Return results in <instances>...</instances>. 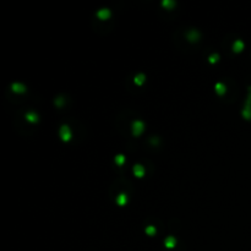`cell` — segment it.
I'll use <instances>...</instances> for the list:
<instances>
[{
	"label": "cell",
	"instance_id": "5bb4252c",
	"mask_svg": "<svg viewBox=\"0 0 251 251\" xmlns=\"http://www.w3.org/2000/svg\"><path fill=\"white\" fill-rule=\"evenodd\" d=\"M163 5L167 6V8H169V6H171V5H174V3H171V1H164Z\"/></svg>",
	"mask_w": 251,
	"mask_h": 251
},
{
	"label": "cell",
	"instance_id": "9c48e42d",
	"mask_svg": "<svg viewBox=\"0 0 251 251\" xmlns=\"http://www.w3.org/2000/svg\"><path fill=\"white\" fill-rule=\"evenodd\" d=\"M174 245H175V240H174V238L169 237L168 239L165 240V246H168V248H173Z\"/></svg>",
	"mask_w": 251,
	"mask_h": 251
},
{
	"label": "cell",
	"instance_id": "52a82bcc",
	"mask_svg": "<svg viewBox=\"0 0 251 251\" xmlns=\"http://www.w3.org/2000/svg\"><path fill=\"white\" fill-rule=\"evenodd\" d=\"M11 87H12V91H15V92H23L25 91V87H23L22 85H20V83H14Z\"/></svg>",
	"mask_w": 251,
	"mask_h": 251
},
{
	"label": "cell",
	"instance_id": "9a60e30c",
	"mask_svg": "<svg viewBox=\"0 0 251 251\" xmlns=\"http://www.w3.org/2000/svg\"><path fill=\"white\" fill-rule=\"evenodd\" d=\"M217 59H218V55H212V57L209 58V61H211V63H215V61H217Z\"/></svg>",
	"mask_w": 251,
	"mask_h": 251
},
{
	"label": "cell",
	"instance_id": "277c9868",
	"mask_svg": "<svg viewBox=\"0 0 251 251\" xmlns=\"http://www.w3.org/2000/svg\"><path fill=\"white\" fill-rule=\"evenodd\" d=\"M126 201H127V197H126V195H124V194L119 195V196H118V198H116V202H118L119 205H121V206L125 205Z\"/></svg>",
	"mask_w": 251,
	"mask_h": 251
},
{
	"label": "cell",
	"instance_id": "5b68a950",
	"mask_svg": "<svg viewBox=\"0 0 251 251\" xmlns=\"http://www.w3.org/2000/svg\"><path fill=\"white\" fill-rule=\"evenodd\" d=\"M226 91H227V88H226L224 85H222V83H217L216 85V92H217L218 94H223Z\"/></svg>",
	"mask_w": 251,
	"mask_h": 251
},
{
	"label": "cell",
	"instance_id": "7a4b0ae2",
	"mask_svg": "<svg viewBox=\"0 0 251 251\" xmlns=\"http://www.w3.org/2000/svg\"><path fill=\"white\" fill-rule=\"evenodd\" d=\"M60 136H61V138L64 141H69L71 138V131H70V129L68 126H63L60 129Z\"/></svg>",
	"mask_w": 251,
	"mask_h": 251
},
{
	"label": "cell",
	"instance_id": "30bf717a",
	"mask_svg": "<svg viewBox=\"0 0 251 251\" xmlns=\"http://www.w3.org/2000/svg\"><path fill=\"white\" fill-rule=\"evenodd\" d=\"M143 81H145V76L143 75H137L136 77H135V82H136L137 85H141Z\"/></svg>",
	"mask_w": 251,
	"mask_h": 251
},
{
	"label": "cell",
	"instance_id": "ba28073f",
	"mask_svg": "<svg viewBox=\"0 0 251 251\" xmlns=\"http://www.w3.org/2000/svg\"><path fill=\"white\" fill-rule=\"evenodd\" d=\"M134 171H135V174H136L137 176H142V175H143V169H142L141 165H135Z\"/></svg>",
	"mask_w": 251,
	"mask_h": 251
},
{
	"label": "cell",
	"instance_id": "6da1fadb",
	"mask_svg": "<svg viewBox=\"0 0 251 251\" xmlns=\"http://www.w3.org/2000/svg\"><path fill=\"white\" fill-rule=\"evenodd\" d=\"M132 131H134V135H140L142 131H143V123L140 121V120H136L132 123Z\"/></svg>",
	"mask_w": 251,
	"mask_h": 251
},
{
	"label": "cell",
	"instance_id": "3957f363",
	"mask_svg": "<svg viewBox=\"0 0 251 251\" xmlns=\"http://www.w3.org/2000/svg\"><path fill=\"white\" fill-rule=\"evenodd\" d=\"M97 16L99 17V19H102V20H107L109 16H110V12H109V10H99V11L97 12Z\"/></svg>",
	"mask_w": 251,
	"mask_h": 251
},
{
	"label": "cell",
	"instance_id": "8992f818",
	"mask_svg": "<svg viewBox=\"0 0 251 251\" xmlns=\"http://www.w3.org/2000/svg\"><path fill=\"white\" fill-rule=\"evenodd\" d=\"M233 48H234V52H240V50L244 48V43H243L241 41H237V42L234 43Z\"/></svg>",
	"mask_w": 251,
	"mask_h": 251
},
{
	"label": "cell",
	"instance_id": "4fadbf2b",
	"mask_svg": "<svg viewBox=\"0 0 251 251\" xmlns=\"http://www.w3.org/2000/svg\"><path fill=\"white\" fill-rule=\"evenodd\" d=\"M146 231H147V233H148V234H151V235H152V234H154V231H156V229H154V227H148V228L146 229Z\"/></svg>",
	"mask_w": 251,
	"mask_h": 251
},
{
	"label": "cell",
	"instance_id": "8fae6325",
	"mask_svg": "<svg viewBox=\"0 0 251 251\" xmlns=\"http://www.w3.org/2000/svg\"><path fill=\"white\" fill-rule=\"evenodd\" d=\"M26 116H27L28 121H37V115L33 114V113H30V114H27Z\"/></svg>",
	"mask_w": 251,
	"mask_h": 251
},
{
	"label": "cell",
	"instance_id": "7c38bea8",
	"mask_svg": "<svg viewBox=\"0 0 251 251\" xmlns=\"http://www.w3.org/2000/svg\"><path fill=\"white\" fill-rule=\"evenodd\" d=\"M116 163H118V164H121V163H123V162H124V157H123V156H116Z\"/></svg>",
	"mask_w": 251,
	"mask_h": 251
}]
</instances>
